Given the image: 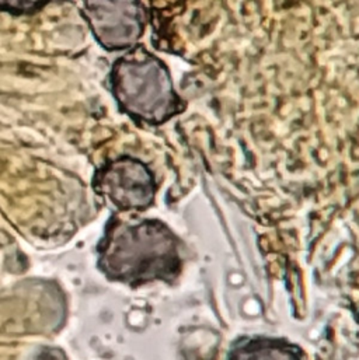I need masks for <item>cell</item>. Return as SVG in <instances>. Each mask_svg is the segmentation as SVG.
I'll use <instances>...</instances> for the list:
<instances>
[{"mask_svg":"<svg viewBox=\"0 0 359 360\" xmlns=\"http://www.w3.org/2000/svg\"><path fill=\"white\" fill-rule=\"evenodd\" d=\"M100 265L111 279L131 285L172 281L181 268L176 237L156 221L114 227L103 243Z\"/></svg>","mask_w":359,"mask_h":360,"instance_id":"obj_1","label":"cell"},{"mask_svg":"<svg viewBox=\"0 0 359 360\" xmlns=\"http://www.w3.org/2000/svg\"><path fill=\"white\" fill-rule=\"evenodd\" d=\"M111 87L127 114L149 124L166 122L182 110L168 69L142 48L114 65Z\"/></svg>","mask_w":359,"mask_h":360,"instance_id":"obj_2","label":"cell"},{"mask_svg":"<svg viewBox=\"0 0 359 360\" xmlns=\"http://www.w3.org/2000/svg\"><path fill=\"white\" fill-rule=\"evenodd\" d=\"M86 17L107 49L128 48L144 31V8L135 1H86Z\"/></svg>","mask_w":359,"mask_h":360,"instance_id":"obj_3","label":"cell"},{"mask_svg":"<svg viewBox=\"0 0 359 360\" xmlns=\"http://www.w3.org/2000/svg\"><path fill=\"white\" fill-rule=\"evenodd\" d=\"M97 184L100 191L121 209H144L155 193V184L148 169L132 159H121L106 167Z\"/></svg>","mask_w":359,"mask_h":360,"instance_id":"obj_4","label":"cell"},{"mask_svg":"<svg viewBox=\"0 0 359 360\" xmlns=\"http://www.w3.org/2000/svg\"><path fill=\"white\" fill-rule=\"evenodd\" d=\"M229 360H302L301 351L281 340H241L233 345Z\"/></svg>","mask_w":359,"mask_h":360,"instance_id":"obj_5","label":"cell"}]
</instances>
